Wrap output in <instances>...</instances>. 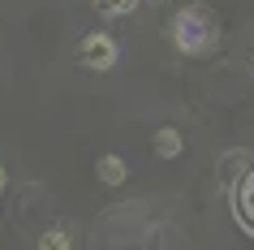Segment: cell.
Returning <instances> with one entry per match:
<instances>
[{"label": "cell", "instance_id": "6da1fadb", "mask_svg": "<svg viewBox=\"0 0 254 250\" xmlns=\"http://www.w3.org/2000/svg\"><path fill=\"white\" fill-rule=\"evenodd\" d=\"M173 43L186 56H202V52H211L215 43H220V22H215V13L202 0L186 4V9L173 17Z\"/></svg>", "mask_w": 254, "mask_h": 250}, {"label": "cell", "instance_id": "7a4b0ae2", "mask_svg": "<svg viewBox=\"0 0 254 250\" xmlns=\"http://www.w3.org/2000/svg\"><path fill=\"white\" fill-rule=\"evenodd\" d=\"M82 65L112 69L117 65V43L108 39V35H86V39H82Z\"/></svg>", "mask_w": 254, "mask_h": 250}, {"label": "cell", "instance_id": "3957f363", "mask_svg": "<svg viewBox=\"0 0 254 250\" xmlns=\"http://www.w3.org/2000/svg\"><path fill=\"white\" fill-rule=\"evenodd\" d=\"M233 203H237V216H241V220H246V224L254 229V172H250V177H246V181L237 185V190H233Z\"/></svg>", "mask_w": 254, "mask_h": 250}, {"label": "cell", "instance_id": "277c9868", "mask_svg": "<svg viewBox=\"0 0 254 250\" xmlns=\"http://www.w3.org/2000/svg\"><path fill=\"white\" fill-rule=\"evenodd\" d=\"M95 172H99V181H104V185H121V181H125V160H121V156H99Z\"/></svg>", "mask_w": 254, "mask_h": 250}, {"label": "cell", "instance_id": "5b68a950", "mask_svg": "<svg viewBox=\"0 0 254 250\" xmlns=\"http://www.w3.org/2000/svg\"><path fill=\"white\" fill-rule=\"evenodd\" d=\"M151 147H155L160 160H173V156H181V134L177 130H160L155 138H151Z\"/></svg>", "mask_w": 254, "mask_h": 250}, {"label": "cell", "instance_id": "8992f818", "mask_svg": "<svg viewBox=\"0 0 254 250\" xmlns=\"http://www.w3.org/2000/svg\"><path fill=\"white\" fill-rule=\"evenodd\" d=\"M237 172H246V151H228L224 164H220V181H224V185H237Z\"/></svg>", "mask_w": 254, "mask_h": 250}, {"label": "cell", "instance_id": "52a82bcc", "mask_svg": "<svg viewBox=\"0 0 254 250\" xmlns=\"http://www.w3.org/2000/svg\"><path fill=\"white\" fill-rule=\"evenodd\" d=\"M125 9H134V0H99V13L104 17H117V13H125Z\"/></svg>", "mask_w": 254, "mask_h": 250}, {"label": "cell", "instance_id": "ba28073f", "mask_svg": "<svg viewBox=\"0 0 254 250\" xmlns=\"http://www.w3.org/2000/svg\"><path fill=\"white\" fill-rule=\"evenodd\" d=\"M39 246H43V250H65V246H69V237H65V233H43V237H39Z\"/></svg>", "mask_w": 254, "mask_h": 250}, {"label": "cell", "instance_id": "9c48e42d", "mask_svg": "<svg viewBox=\"0 0 254 250\" xmlns=\"http://www.w3.org/2000/svg\"><path fill=\"white\" fill-rule=\"evenodd\" d=\"M0 190H4V168H0Z\"/></svg>", "mask_w": 254, "mask_h": 250}]
</instances>
